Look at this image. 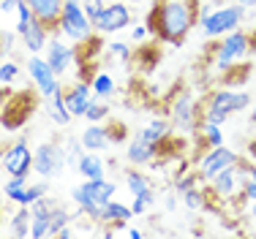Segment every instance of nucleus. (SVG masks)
<instances>
[{
  "instance_id": "f257e3e1",
  "label": "nucleus",
  "mask_w": 256,
  "mask_h": 239,
  "mask_svg": "<svg viewBox=\"0 0 256 239\" xmlns=\"http://www.w3.org/2000/svg\"><path fill=\"white\" fill-rule=\"evenodd\" d=\"M199 0H156L153 8L144 16V24L158 41L169 46H182L199 24Z\"/></svg>"
},
{
  "instance_id": "f03ea898",
  "label": "nucleus",
  "mask_w": 256,
  "mask_h": 239,
  "mask_svg": "<svg viewBox=\"0 0 256 239\" xmlns=\"http://www.w3.org/2000/svg\"><path fill=\"white\" fill-rule=\"evenodd\" d=\"M251 52H254L251 33L237 27V30H232V33H226L224 38H218L210 44V63L218 73H232Z\"/></svg>"
},
{
  "instance_id": "7ed1b4c3",
  "label": "nucleus",
  "mask_w": 256,
  "mask_h": 239,
  "mask_svg": "<svg viewBox=\"0 0 256 239\" xmlns=\"http://www.w3.org/2000/svg\"><path fill=\"white\" fill-rule=\"evenodd\" d=\"M248 11L251 8H246V5H240V3L204 5V8H199V24H202L204 38L218 41L226 33H232V30L242 27V22L248 19Z\"/></svg>"
},
{
  "instance_id": "20e7f679",
  "label": "nucleus",
  "mask_w": 256,
  "mask_h": 239,
  "mask_svg": "<svg viewBox=\"0 0 256 239\" xmlns=\"http://www.w3.org/2000/svg\"><path fill=\"white\" fill-rule=\"evenodd\" d=\"M251 103H254V98H251L248 90H229V87L212 90V93L204 98V103H202V120L216 122V125H224L232 114L251 109Z\"/></svg>"
},
{
  "instance_id": "39448f33",
  "label": "nucleus",
  "mask_w": 256,
  "mask_h": 239,
  "mask_svg": "<svg viewBox=\"0 0 256 239\" xmlns=\"http://www.w3.org/2000/svg\"><path fill=\"white\" fill-rule=\"evenodd\" d=\"M114 193H118V182L106 180V177L104 180H84L71 191V201L76 204V210H82L84 218L96 223L98 210L109 199H114Z\"/></svg>"
},
{
  "instance_id": "423d86ee",
  "label": "nucleus",
  "mask_w": 256,
  "mask_h": 239,
  "mask_svg": "<svg viewBox=\"0 0 256 239\" xmlns=\"http://www.w3.org/2000/svg\"><path fill=\"white\" fill-rule=\"evenodd\" d=\"M166 117L172 122L174 133H180V136H196L199 122H202V103H196L191 90L180 87L172 95V101H169Z\"/></svg>"
},
{
  "instance_id": "0eeeda50",
  "label": "nucleus",
  "mask_w": 256,
  "mask_h": 239,
  "mask_svg": "<svg viewBox=\"0 0 256 239\" xmlns=\"http://www.w3.org/2000/svg\"><path fill=\"white\" fill-rule=\"evenodd\" d=\"M54 33L63 35L71 44H88V41H93L96 35H98L93 27V19L84 14L82 3H63V11H60V16H58Z\"/></svg>"
},
{
  "instance_id": "6e6552de",
  "label": "nucleus",
  "mask_w": 256,
  "mask_h": 239,
  "mask_svg": "<svg viewBox=\"0 0 256 239\" xmlns=\"http://www.w3.org/2000/svg\"><path fill=\"white\" fill-rule=\"evenodd\" d=\"M246 180H248V161H242V158H240V163H234V166L218 171V174L207 182L210 210L216 207V201H221V204H232V199L242 191V182H246Z\"/></svg>"
},
{
  "instance_id": "1a4fd4ad",
  "label": "nucleus",
  "mask_w": 256,
  "mask_h": 239,
  "mask_svg": "<svg viewBox=\"0 0 256 239\" xmlns=\"http://www.w3.org/2000/svg\"><path fill=\"white\" fill-rule=\"evenodd\" d=\"M68 166V155H66L63 142H41L36 144L33 150V171L41 177V180H52V177H60L63 169Z\"/></svg>"
},
{
  "instance_id": "9d476101",
  "label": "nucleus",
  "mask_w": 256,
  "mask_h": 239,
  "mask_svg": "<svg viewBox=\"0 0 256 239\" xmlns=\"http://www.w3.org/2000/svg\"><path fill=\"white\" fill-rule=\"evenodd\" d=\"M234 163H240V155H237L234 150H229L226 144L204 147L202 155H199V161H196V174H199V180H202V185H207L218 171L234 166Z\"/></svg>"
},
{
  "instance_id": "9b49d317",
  "label": "nucleus",
  "mask_w": 256,
  "mask_h": 239,
  "mask_svg": "<svg viewBox=\"0 0 256 239\" xmlns=\"http://www.w3.org/2000/svg\"><path fill=\"white\" fill-rule=\"evenodd\" d=\"M25 71H28L30 82H33L36 93L44 98V101L63 87V84H60V73H54V68L46 63L44 54H30L28 63H25Z\"/></svg>"
},
{
  "instance_id": "f8f14e48",
  "label": "nucleus",
  "mask_w": 256,
  "mask_h": 239,
  "mask_svg": "<svg viewBox=\"0 0 256 239\" xmlns=\"http://www.w3.org/2000/svg\"><path fill=\"white\" fill-rule=\"evenodd\" d=\"M0 166H3V171L8 177H20V174H30L33 171V147H30V139L25 133L3 150Z\"/></svg>"
},
{
  "instance_id": "ddd939ff",
  "label": "nucleus",
  "mask_w": 256,
  "mask_h": 239,
  "mask_svg": "<svg viewBox=\"0 0 256 239\" xmlns=\"http://www.w3.org/2000/svg\"><path fill=\"white\" fill-rule=\"evenodd\" d=\"M28 177L30 174H20V177H8V180H6L3 193H6V199H8L11 204H16V207H33L41 196H46V180L30 185Z\"/></svg>"
},
{
  "instance_id": "4468645a",
  "label": "nucleus",
  "mask_w": 256,
  "mask_h": 239,
  "mask_svg": "<svg viewBox=\"0 0 256 239\" xmlns=\"http://www.w3.org/2000/svg\"><path fill=\"white\" fill-rule=\"evenodd\" d=\"M44 57L54 68V73H66L79 60V44H71L63 35L54 33L50 38V44H46V49H44Z\"/></svg>"
},
{
  "instance_id": "2eb2a0df",
  "label": "nucleus",
  "mask_w": 256,
  "mask_h": 239,
  "mask_svg": "<svg viewBox=\"0 0 256 239\" xmlns=\"http://www.w3.org/2000/svg\"><path fill=\"white\" fill-rule=\"evenodd\" d=\"M131 24H134V14L128 8V3H106V8L93 22V27L98 35H112V33H120V30L131 27Z\"/></svg>"
},
{
  "instance_id": "dca6fc26",
  "label": "nucleus",
  "mask_w": 256,
  "mask_h": 239,
  "mask_svg": "<svg viewBox=\"0 0 256 239\" xmlns=\"http://www.w3.org/2000/svg\"><path fill=\"white\" fill-rule=\"evenodd\" d=\"M0 103H3V128L6 131H16V128L25 125V120L30 117V112H33V103H30V95L20 93V95H8V101H3L0 98Z\"/></svg>"
},
{
  "instance_id": "f3484780",
  "label": "nucleus",
  "mask_w": 256,
  "mask_h": 239,
  "mask_svg": "<svg viewBox=\"0 0 256 239\" xmlns=\"http://www.w3.org/2000/svg\"><path fill=\"white\" fill-rule=\"evenodd\" d=\"M118 131V125H106V122H90L88 128H84L82 133H79V139H82L84 150H93V152H104L112 142H118V139H123Z\"/></svg>"
},
{
  "instance_id": "a211bd4d",
  "label": "nucleus",
  "mask_w": 256,
  "mask_h": 239,
  "mask_svg": "<svg viewBox=\"0 0 256 239\" xmlns=\"http://www.w3.org/2000/svg\"><path fill=\"white\" fill-rule=\"evenodd\" d=\"M158 158H161V147H156V144L144 142V139H139L136 133L128 139V144H126V161L131 163V166H139V169L153 166Z\"/></svg>"
},
{
  "instance_id": "6ab92c4d",
  "label": "nucleus",
  "mask_w": 256,
  "mask_h": 239,
  "mask_svg": "<svg viewBox=\"0 0 256 239\" xmlns=\"http://www.w3.org/2000/svg\"><path fill=\"white\" fill-rule=\"evenodd\" d=\"M58 207V201L50 199V196H41L30 212H33V220H30V239H41L50 237V223H52V210Z\"/></svg>"
},
{
  "instance_id": "aec40b11",
  "label": "nucleus",
  "mask_w": 256,
  "mask_h": 239,
  "mask_svg": "<svg viewBox=\"0 0 256 239\" xmlns=\"http://www.w3.org/2000/svg\"><path fill=\"white\" fill-rule=\"evenodd\" d=\"M128 220H134L131 204H123V201H118V199H109L106 204H104L101 210H98V218H96V223H98V226H118L120 234H126Z\"/></svg>"
},
{
  "instance_id": "412c9836",
  "label": "nucleus",
  "mask_w": 256,
  "mask_h": 239,
  "mask_svg": "<svg viewBox=\"0 0 256 239\" xmlns=\"http://www.w3.org/2000/svg\"><path fill=\"white\" fill-rule=\"evenodd\" d=\"M52 35H54V30L46 22H41L38 16H36L20 38H22V44H25V49L30 54H44V49H46V44H50Z\"/></svg>"
},
{
  "instance_id": "4be33fe9",
  "label": "nucleus",
  "mask_w": 256,
  "mask_h": 239,
  "mask_svg": "<svg viewBox=\"0 0 256 239\" xmlns=\"http://www.w3.org/2000/svg\"><path fill=\"white\" fill-rule=\"evenodd\" d=\"M93 87H90V82H74L68 90H66V103H68V112L74 114V120L84 117V112H88L90 101H93Z\"/></svg>"
},
{
  "instance_id": "5701e85b",
  "label": "nucleus",
  "mask_w": 256,
  "mask_h": 239,
  "mask_svg": "<svg viewBox=\"0 0 256 239\" xmlns=\"http://www.w3.org/2000/svg\"><path fill=\"white\" fill-rule=\"evenodd\" d=\"M76 171L84 180H104L106 177V161H104V155H98V152L84 150L82 158L76 161Z\"/></svg>"
},
{
  "instance_id": "b1692460",
  "label": "nucleus",
  "mask_w": 256,
  "mask_h": 239,
  "mask_svg": "<svg viewBox=\"0 0 256 239\" xmlns=\"http://www.w3.org/2000/svg\"><path fill=\"white\" fill-rule=\"evenodd\" d=\"M46 114H50V120H52L58 128H66V125H71V120H74V114L68 112V103H66V87H60L54 95H50V98H46Z\"/></svg>"
},
{
  "instance_id": "393cba45",
  "label": "nucleus",
  "mask_w": 256,
  "mask_h": 239,
  "mask_svg": "<svg viewBox=\"0 0 256 239\" xmlns=\"http://www.w3.org/2000/svg\"><path fill=\"white\" fill-rule=\"evenodd\" d=\"M63 3L66 0H28V5L33 8V14L38 16L41 22L50 24L52 30L58 27V16H60V11H63Z\"/></svg>"
},
{
  "instance_id": "a878e982",
  "label": "nucleus",
  "mask_w": 256,
  "mask_h": 239,
  "mask_svg": "<svg viewBox=\"0 0 256 239\" xmlns=\"http://www.w3.org/2000/svg\"><path fill=\"white\" fill-rule=\"evenodd\" d=\"M90 87H93V95L101 98V101H109L114 93H118V82L109 71H93V76L88 79Z\"/></svg>"
},
{
  "instance_id": "bb28decb",
  "label": "nucleus",
  "mask_w": 256,
  "mask_h": 239,
  "mask_svg": "<svg viewBox=\"0 0 256 239\" xmlns=\"http://www.w3.org/2000/svg\"><path fill=\"white\" fill-rule=\"evenodd\" d=\"M182 199V207H186L188 212H204L210 210V193H207V188H202V182L194 188H188L186 193H180Z\"/></svg>"
},
{
  "instance_id": "cd10ccee",
  "label": "nucleus",
  "mask_w": 256,
  "mask_h": 239,
  "mask_svg": "<svg viewBox=\"0 0 256 239\" xmlns=\"http://www.w3.org/2000/svg\"><path fill=\"white\" fill-rule=\"evenodd\" d=\"M30 220H33L30 207H16L14 215L8 220V234L16 237V239H28L30 237Z\"/></svg>"
},
{
  "instance_id": "c85d7f7f",
  "label": "nucleus",
  "mask_w": 256,
  "mask_h": 239,
  "mask_svg": "<svg viewBox=\"0 0 256 239\" xmlns=\"http://www.w3.org/2000/svg\"><path fill=\"white\" fill-rule=\"evenodd\" d=\"M123 182H126V188H128V193H131V196H139V193L148 191V188H153V180H150L144 171H139V166L136 169H128L123 174Z\"/></svg>"
},
{
  "instance_id": "c756f323",
  "label": "nucleus",
  "mask_w": 256,
  "mask_h": 239,
  "mask_svg": "<svg viewBox=\"0 0 256 239\" xmlns=\"http://www.w3.org/2000/svg\"><path fill=\"white\" fill-rule=\"evenodd\" d=\"M196 139L202 142V150L204 147H218V144H224V131H221V125H216V122L202 120L199 122V131H196Z\"/></svg>"
},
{
  "instance_id": "7c9ffc66",
  "label": "nucleus",
  "mask_w": 256,
  "mask_h": 239,
  "mask_svg": "<svg viewBox=\"0 0 256 239\" xmlns=\"http://www.w3.org/2000/svg\"><path fill=\"white\" fill-rule=\"evenodd\" d=\"M68 223H76V212H71L68 207L58 204L52 210V223H50V237H58V231Z\"/></svg>"
},
{
  "instance_id": "2f4dec72",
  "label": "nucleus",
  "mask_w": 256,
  "mask_h": 239,
  "mask_svg": "<svg viewBox=\"0 0 256 239\" xmlns=\"http://www.w3.org/2000/svg\"><path fill=\"white\" fill-rule=\"evenodd\" d=\"M106 54L114 60V63H131L134 60V46L126 44V41H112V44H106Z\"/></svg>"
},
{
  "instance_id": "473e14b6",
  "label": "nucleus",
  "mask_w": 256,
  "mask_h": 239,
  "mask_svg": "<svg viewBox=\"0 0 256 239\" xmlns=\"http://www.w3.org/2000/svg\"><path fill=\"white\" fill-rule=\"evenodd\" d=\"M14 16H16V24H14V30H16L20 35L25 33V30H28V24L36 19L33 8L28 5V0H20V3H16V11H14Z\"/></svg>"
},
{
  "instance_id": "72a5a7b5",
  "label": "nucleus",
  "mask_w": 256,
  "mask_h": 239,
  "mask_svg": "<svg viewBox=\"0 0 256 239\" xmlns=\"http://www.w3.org/2000/svg\"><path fill=\"white\" fill-rule=\"evenodd\" d=\"M199 182H202V180H199V174H196V171H191V169H188V171H178V174L172 177V188L178 193H186L188 188L199 185Z\"/></svg>"
},
{
  "instance_id": "f704fd0d",
  "label": "nucleus",
  "mask_w": 256,
  "mask_h": 239,
  "mask_svg": "<svg viewBox=\"0 0 256 239\" xmlns=\"http://www.w3.org/2000/svg\"><path fill=\"white\" fill-rule=\"evenodd\" d=\"M106 117H109L106 101L93 98V101H90V106H88V112H84V120H88V122H106Z\"/></svg>"
},
{
  "instance_id": "c9c22d12",
  "label": "nucleus",
  "mask_w": 256,
  "mask_h": 239,
  "mask_svg": "<svg viewBox=\"0 0 256 239\" xmlns=\"http://www.w3.org/2000/svg\"><path fill=\"white\" fill-rule=\"evenodd\" d=\"M63 147H66V155H68V166L76 169V161L82 158V152H84L82 139H79V136H66L63 139Z\"/></svg>"
},
{
  "instance_id": "e433bc0d",
  "label": "nucleus",
  "mask_w": 256,
  "mask_h": 239,
  "mask_svg": "<svg viewBox=\"0 0 256 239\" xmlns=\"http://www.w3.org/2000/svg\"><path fill=\"white\" fill-rule=\"evenodd\" d=\"M22 73V65L16 60H3L0 63V84H14Z\"/></svg>"
},
{
  "instance_id": "4c0bfd02",
  "label": "nucleus",
  "mask_w": 256,
  "mask_h": 239,
  "mask_svg": "<svg viewBox=\"0 0 256 239\" xmlns=\"http://www.w3.org/2000/svg\"><path fill=\"white\" fill-rule=\"evenodd\" d=\"M82 8H84V14L96 22L101 16V11L106 8V3H104V0H82Z\"/></svg>"
},
{
  "instance_id": "58836bf2",
  "label": "nucleus",
  "mask_w": 256,
  "mask_h": 239,
  "mask_svg": "<svg viewBox=\"0 0 256 239\" xmlns=\"http://www.w3.org/2000/svg\"><path fill=\"white\" fill-rule=\"evenodd\" d=\"M16 38H20V33H16V30H6V33H0V52H3V54L14 52Z\"/></svg>"
},
{
  "instance_id": "ea45409f",
  "label": "nucleus",
  "mask_w": 256,
  "mask_h": 239,
  "mask_svg": "<svg viewBox=\"0 0 256 239\" xmlns=\"http://www.w3.org/2000/svg\"><path fill=\"white\" fill-rule=\"evenodd\" d=\"M150 35H153V33H150L148 24H134V27H131V44H144Z\"/></svg>"
},
{
  "instance_id": "a19ab883",
  "label": "nucleus",
  "mask_w": 256,
  "mask_h": 239,
  "mask_svg": "<svg viewBox=\"0 0 256 239\" xmlns=\"http://www.w3.org/2000/svg\"><path fill=\"white\" fill-rule=\"evenodd\" d=\"M150 207H148V201L142 199V196H134V201H131V212H134V218H139V215H144Z\"/></svg>"
},
{
  "instance_id": "79ce46f5",
  "label": "nucleus",
  "mask_w": 256,
  "mask_h": 239,
  "mask_svg": "<svg viewBox=\"0 0 256 239\" xmlns=\"http://www.w3.org/2000/svg\"><path fill=\"white\" fill-rule=\"evenodd\" d=\"M242 199H246V201H256V182L254 180L242 182Z\"/></svg>"
},
{
  "instance_id": "37998d69",
  "label": "nucleus",
  "mask_w": 256,
  "mask_h": 239,
  "mask_svg": "<svg viewBox=\"0 0 256 239\" xmlns=\"http://www.w3.org/2000/svg\"><path fill=\"white\" fill-rule=\"evenodd\" d=\"M178 199H180V193L172 188V191L166 193V199H164V207H166V212H174V210H178Z\"/></svg>"
},
{
  "instance_id": "c03bdc74",
  "label": "nucleus",
  "mask_w": 256,
  "mask_h": 239,
  "mask_svg": "<svg viewBox=\"0 0 256 239\" xmlns=\"http://www.w3.org/2000/svg\"><path fill=\"white\" fill-rule=\"evenodd\" d=\"M71 237H76V229H74V223L63 226V229L58 231V239H71Z\"/></svg>"
},
{
  "instance_id": "a18cd8bd",
  "label": "nucleus",
  "mask_w": 256,
  "mask_h": 239,
  "mask_svg": "<svg viewBox=\"0 0 256 239\" xmlns=\"http://www.w3.org/2000/svg\"><path fill=\"white\" fill-rule=\"evenodd\" d=\"M16 3H20V0H0V11H3V14H14Z\"/></svg>"
},
{
  "instance_id": "49530a36",
  "label": "nucleus",
  "mask_w": 256,
  "mask_h": 239,
  "mask_svg": "<svg viewBox=\"0 0 256 239\" xmlns=\"http://www.w3.org/2000/svg\"><path fill=\"white\" fill-rule=\"evenodd\" d=\"M126 237H131V239H142V237H144V231H139V229H131V226H126Z\"/></svg>"
},
{
  "instance_id": "de8ad7c7",
  "label": "nucleus",
  "mask_w": 256,
  "mask_h": 239,
  "mask_svg": "<svg viewBox=\"0 0 256 239\" xmlns=\"http://www.w3.org/2000/svg\"><path fill=\"white\" fill-rule=\"evenodd\" d=\"M248 180H254V182H256V161L248 163Z\"/></svg>"
},
{
  "instance_id": "09e8293b",
  "label": "nucleus",
  "mask_w": 256,
  "mask_h": 239,
  "mask_svg": "<svg viewBox=\"0 0 256 239\" xmlns=\"http://www.w3.org/2000/svg\"><path fill=\"white\" fill-rule=\"evenodd\" d=\"M248 218L256 220V201H248Z\"/></svg>"
},
{
  "instance_id": "8fccbe9b",
  "label": "nucleus",
  "mask_w": 256,
  "mask_h": 239,
  "mask_svg": "<svg viewBox=\"0 0 256 239\" xmlns=\"http://www.w3.org/2000/svg\"><path fill=\"white\" fill-rule=\"evenodd\" d=\"M234 3L246 5V8H256V0H234Z\"/></svg>"
},
{
  "instance_id": "3c124183",
  "label": "nucleus",
  "mask_w": 256,
  "mask_h": 239,
  "mask_svg": "<svg viewBox=\"0 0 256 239\" xmlns=\"http://www.w3.org/2000/svg\"><path fill=\"white\" fill-rule=\"evenodd\" d=\"M248 158H251V161H256V142L248 144Z\"/></svg>"
},
{
  "instance_id": "603ef678",
  "label": "nucleus",
  "mask_w": 256,
  "mask_h": 239,
  "mask_svg": "<svg viewBox=\"0 0 256 239\" xmlns=\"http://www.w3.org/2000/svg\"><path fill=\"white\" fill-rule=\"evenodd\" d=\"M251 106H254V109H251V125H254V128H256V101H254V103H251Z\"/></svg>"
},
{
  "instance_id": "864d4df0",
  "label": "nucleus",
  "mask_w": 256,
  "mask_h": 239,
  "mask_svg": "<svg viewBox=\"0 0 256 239\" xmlns=\"http://www.w3.org/2000/svg\"><path fill=\"white\" fill-rule=\"evenodd\" d=\"M66 3H82V0H66Z\"/></svg>"
},
{
  "instance_id": "5fc2aeb1",
  "label": "nucleus",
  "mask_w": 256,
  "mask_h": 239,
  "mask_svg": "<svg viewBox=\"0 0 256 239\" xmlns=\"http://www.w3.org/2000/svg\"><path fill=\"white\" fill-rule=\"evenodd\" d=\"M0 120H3V103H0Z\"/></svg>"
},
{
  "instance_id": "6e6d98bb",
  "label": "nucleus",
  "mask_w": 256,
  "mask_h": 239,
  "mask_svg": "<svg viewBox=\"0 0 256 239\" xmlns=\"http://www.w3.org/2000/svg\"><path fill=\"white\" fill-rule=\"evenodd\" d=\"M0 136H3V122H0Z\"/></svg>"
}]
</instances>
